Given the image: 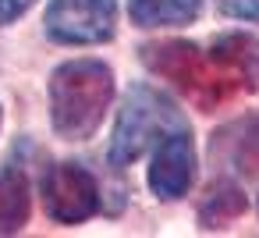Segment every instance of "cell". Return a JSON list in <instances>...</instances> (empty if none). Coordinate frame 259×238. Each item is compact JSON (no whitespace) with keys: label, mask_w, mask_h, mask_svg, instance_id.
<instances>
[{"label":"cell","mask_w":259,"mask_h":238,"mask_svg":"<svg viewBox=\"0 0 259 238\" xmlns=\"http://www.w3.org/2000/svg\"><path fill=\"white\" fill-rule=\"evenodd\" d=\"M217 8L234 22H259V0H217Z\"/></svg>","instance_id":"11"},{"label":"cell","mask_w":259,"mask_h":238,"mask_svg":"<svg viewBox=\"0 0 259 238\" xmlns=\"http://www.w3.org/2000/svg\"><path fill=\"white\" fill-rule=\"evenodd\" d=\"M117 4L114 0H50L47 36L64 47H96L114 36Z\"/></svg>","instance_id":"4"},{"label":"cell","mask_w":259,"mask_h":238,"mask_svg":"<svg viewBox=\"0 0 259 238\" xmlns=\"http://www.w3.org/2000/svg\"><path fill=\"white\" fill-rule=\"evenodd\" d=\"M195 178V146L188 128H174L156 142L153 164H149V188L160 199H181L188 195Z\"/></svg>","instance_id":"6"},{"label":"cell","mask_w":259,"mask_h":238,"mask_svg":"<svg viewBox=\"0 0 259 238\" xmlns=\"http://www.w3.org/2000/svg\"><path fill=\"white\" fill-rule=\"evenodd\" d=\"M174 128H185L181 110H174V103L163 93L149 86H132L110 135V149H107L110 167H128Z\"/></svg>","instance_id":"3"},{"label":"cell","mask_w":259,"mask_h":238,"mask_svg":"<svg viewBox=\"0 0 259 238\" xmlns=\"http://www.w3.org/2000/svg\"><path fill=\"white\" fill-rule=\"evenodd\" d=\"M32 4H36V0H0V25L18 22V18H22Z\"/></svg>","instance_id":"12"},{"label":"cell","mask_w":259,"mask_h":238,"mask_svg":"<svg viewBox=\"0 0 259 238\" xmlns=\"http://www.w3.org/2000/svg\"><path fill=\"white\" fill-rule=\"evenodd\" d=\"M245 192L238 188V185H217V188H209V195L202 199V206H199V220H202V227H224V224H231L234 217H241L245 213Z\"/></svg>","instance_id":"10"},{"label":"cell","mask_w":259,"mask_h":238,"mask_svg":"<svg viewBox=\"0 0 259 238\" xmlns=\"http://www.w3.org/2000/svg\"><path fill=\"white\" fill-rule=\"evenodd\" d=\"M32 210L29 178L18 167H0V234H15L25 227Z\"/></svg>","instance_id":"7"},{"label":"cell","mask_w":259,"mask_h":238,"mask_svg":"<svg viewBox=\"0 0 259 238\" xmlns=\"http://www.w3.org/2000/svg\"><path fill=\"white\" fill-rule=\"evenodd\" d=\"M213 149H217V156H227L234 167L255 174L259 171V114L231 125L227 132H220Z\"/></svg>","instance_id":"9"},{"label":"cell","mask_w":259,"mask_h":238,"mask_svg":"<svg viewBox=\"0 0 259 238\" xmlns=\"http://www.w3.org/2000/svg\"><path fill=\"white\" fill-rule=\"evenodd\" d=\"M114 75L103 61H68L50 78V125L61 139H89L110 107Z\"/></svg>","instance_id":"2"},{"label":"cell","mask_w":259,"mask_h":238,"mask_svg":"<svg viewBox=\"0 0 259 238\" xmlns=\"http://www.w3.org/2000/svg\"><path fill=\"white\" fill-rule=\"evenodd\" d=\"M142 64L185 93L199 110H217L259 82V43L248 36H224L209 47L188 39H163L142 47Z\"/></svg>","instance_id":"1"},{"label":"cell","mask_w":259,"mask_h":238,"mask_svg":"<svg viewBox=\"0 0 259 238\" xmlns=\"http://www.w3.org/2000/svg\"><path fill=\"white\" fill-rule=\"evenodd\" d=\"M202 11V0H128V15L142 29L188 25Z\"/></svg>","instance_id":"8"},{"label":"cell","mask_w":259,"mask_h":238,"mask_svg":"<svg viewBox=\"0 0 259 238\" xmlns=\"http://www.w3.org/2000/svg\"><path fill=\"white\" fill-rule=\"evenodd\" d=\"M43 203L57 224H82L100 210V185L82 164H57L43 178Z\"/></svg>","instance_id":"5"}]
</instances>
